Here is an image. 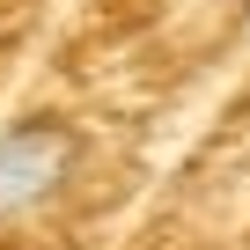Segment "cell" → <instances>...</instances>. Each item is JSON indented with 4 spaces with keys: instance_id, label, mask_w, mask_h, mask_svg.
Wrapping results in <instances>:
<instances>
[{
    "instance_id": "1",
    "label": "cell",
    "mask_w": 250,
    "mask_h": 250,
    "mask_svg": "<svg viewBox=\"0 0 250 250\" xmlns=\"http://www.w3.org/2000/svg\"><path fill=\"white\" fill-rule=\"evenodd\" d=\"M81 169V140L66 118H15L0 125V221L52 206Z\"/></svg>"
}]
</instances>
